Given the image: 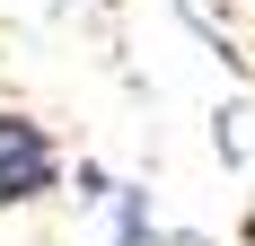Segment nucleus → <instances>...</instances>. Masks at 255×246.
<instances>
[{
    "instance_id": "1",
    "label": "nucleus",
    "mask_w": 255,
    "mask_h": 246,
    "mask_svg": "<svg viewBox=\"0 0 255 246\" xmlns=\"http://www.w3.org/2000/svg\"><path fill=\"white\" fill-rule=\"evenodd\" d=\"M53 185H62V141L26 106H0V211L53 202Z\"/></svg>"
},
{
    "instance_id": "2",
    "label": "nucleus",
    "mask_w": 255,
    "mask_h": 246,
    "mask_svg": "<svg viewBox=\"0 0 255 246\" xmlns=\"http://www.w3.org/2000/svg\"><path fill=\"white\" fill-rule=\"evenodd\" d=\"M115 211H124V246H150V202H141V194H124Z\"/></svg>"
}]
</instances>
